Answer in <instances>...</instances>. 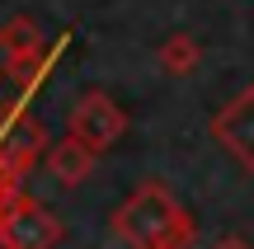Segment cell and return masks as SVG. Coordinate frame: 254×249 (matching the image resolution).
Returning <instances> with one entry per match:
<instances>
[{"label": "cell", "mask_w": 254, "mask_h": 249, "mask_svg": "<svg viewBox=\"0 0 254 249\" xmlns=\"http://www.w3.org/2000/svg\"><path fill=\"white\" fill-rule=\"evenodd\" d=\"M113 235L127 249H189L198 226L184 212V202L160 184V179H146L127 193V202L113 212Z\"/></svg>", "instance_id": "1"}, {"label": "cell", "mask_w": 254, "mask_h": 249, "mask_svg": "<svg viewBox=\"0 0 254 249\" xmlns=\"http://www.w3.org/2000/svg\"><path fill=\"white\" fill-rule=\"evenodd\" d=\"M62 235H66V226L28 193L14 188L0 202V249H52V245H62Z\"/></svg>", "instance_id": "2"}, {"label": "cell", "mask_w": 254, "mask_h": 249, "mask_svg": "<svg viewBox=\"0 0 254 249\" xmlns=\"http://www.w3.org/2000/svg\"><path fill=\"white\" fill-rule=\"evenodd\" d=\"M43 146H47L43 122L14 103V108L0 118V184H5V188H19V184H24V174L38 165Z\"/></svg>", "instance_id": "3"}, {"label": "cell", "mask_w": 254, "mask_h": 249, "mask_svg": "<svg viewBox=\"0 0 254 249\" xmlns=\"http://www.w3.org/2000/svg\"><path fill=\"white\" fill-rule=\"evenodd\" d=\"M62 47H66V38L57 47H47L43 43V33H38V24L28 14H19V19H9V24H0V52H5V71H9V80H28V90H33L38 80H43V71L62 56Z\"/></svg>", "instance_id": "4"}, {"label": "cell", "mask_w": 254, "mask_h": 249, "mask_svg": "<svg viewBox=\"0 0 254 249\" xmlns=\"http://www.w3.org/2000/svg\"><path fill=\"white\" fill-rule=\"evenodd\" d=\"M66 127H71L75 141H85V146L99 155V150H109L113 141L127 132V113L104 90H85L80 99L71 103V113H66Z\"/></svg>", "instance_id": "5"}, {"label": "cell", "mask_w": 254, "mask_h": 249, "mask_svg": "<svg viewBox=\"0 0 254 249\" xmlns=\"http://www.w3.org/2000/svg\"><path fill=\"white\" fill-rule=\"evenodd\" d=\"M212 137H217V146L226 150L240 169L254 174V85H245V94H236L226 108H217Z\"/></svg>", "instance_id": "6"}, {"label": "cell", "mask_w": 254, "mask_h": 249, "mask_svg": "<svg viewBox=\"0 0 254 249\" xmlns=\"http://www.w3.org/2000/svg\"><path fill=\"white\" fill-rule=\"evenodd\" d=\"M38 165L47 169L52 184L75 188V184H85V179L94 174V150L85 146V141H75V137H62V141H47V146H43Z\"/></svg>", "instance_id": "7"}, {"label": "cell", "mask_w": 254, "mask_h": 249, "mask_svg": "<svg viewBox=\"0 0 254 249\" xmlns=\"http://www.w3.org/2000/svg\"><path fill=\"white\" fill-rule=\"evenodd\" d=\"M198 56H202V47L193 43L189 33H174V38H165V43H160V66H165V71H174V75H189L193 66H198Z\"/></svg>", "instance_id": "8"}, {"label": "cell", "mask_w": 254, "mask_h": 249, "mask_svg": "<svg viewBox=\"0 0 254 249\" xmlns=\"http://www.w3.org/2000/svg\"><path fill=\"white\" fill-rule=\"evenodd\" d=\"M217 249H254V245H250L240 231H231V235H221V240H217Z\"/></svg>", "instance_id": "9"}, {"label": "cell", "mask_w": 254, "mask_h": 249, "mask_svg": "<svg viewBox=\"0 0 254 249\" xmlns=\"http://www.w3.org/2000/svg\"><path fill=\"white\" fill-rule=\"evenodd\" d=\"M9 193H14V188H5V184H0V202H5V198H9Z\"/></svg>", "instance_id": "10"}]
</instances>
